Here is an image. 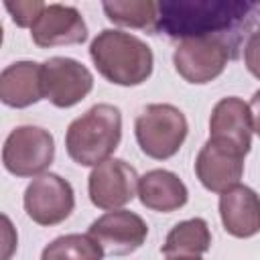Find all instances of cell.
I'll return each mask as SVG.
<instances>
[{"mask_svg": "<svg viewBox=\"0 0 260 260\" xmlns=\"http://www.w3.org/2000/svg\"><path fill=\"white\" fill-rule=\"evenodd\" d=\"M260 20V2L246 0H162L156 32L171 39L217 37L238 47L244 28Z\"/></svg>", "mask_w": 260, "mask_h": 260, "instance_id": "6da1fadb", "label": "cell"}, {"mask_svg": "<svg viewBox=\"0 0 260 260\" xmlns=\"http://www.w3.org/2000/svg\"><path fill=\"white\" fill-rule=\"evenodd\" d=\"M89 57L104 79L122 87L144 83L154 67L152 49L136 35L118 28L98 32L89 45Z\"/></svg>", "mask_w": 260, "mask_h": 260, "instance_id": "7a4b0ae2", "label": "cell"}, {"mask_svg": "<svg viewBox=\"0 0 260 260\" xmlns=\"http://www.w3.org/2000/svg\"><path fill=\"white\" fill-rule=\"evenodd\" d=\"M122 140V112L114 104H95L77 116L65 132V150L81 167L112 158Z\"/></svg>", "mask_w": 260, "mask_h": 260, "instance_id": "3957f363", "label": "cell"}, {"mask_svg": "<svg viewBox=\"0 0 260 260\" xmlns=\"http://www.w3.org/2000/svg\"><path fill=\"white\" fill-rule=\"evenodd\" d=\"M189 132L185 114L173 104H148L134 122V134L140 150L154 158L167 160L179 152Z\"/></svg>", "mask_w": 260, "mask_h": 260, "instance_id": "277c9868", "label": "cell"}, {"mask_svg": "<svg viewBox=\"0 0 260 260\" xmlns=\"http://www.w3.org/2000/svg\"><path fill=\"white\" fill-rule=\"evenodd\" d=\"M55 158V138L43 126L22 124L10 130L2 146V165L14 177H39Z\"/></svg>", "mask_w": 260, "mask_h": 260, "instance_id": "5b68a950", "label": "cell"}, {"mask_svg": "<svg viewBox=\"0 0 260 260\" xmlns=\"http://www.w3.org/2000/svg\"><path fill=\"white\" fill-rule=\"evenodd\" d=\"M234 57V47L217 37L183 39L173 51L175 71L193 85H203L219 77Z\"/></svg>", "mask_w": 260, "mask_h": 260, "instance_id": "8992f818", "label": "cell"}, {"mask_svg": "<svg viewBox=\"0 0 260 260\" xmlns=\"http://www.w3.org/2000/svg\"><path fill=\"white\" fill-rule=\"evenodd\" d=\"M26 215L45 228L65 221L75 207V193L67 179L57 173H43L35 177L22 197Z\"/></svg>", "mask_w": 260, "mask_h": 260, "instance_id": "52a82bcc", "label": "cell"}, {"mask_svg": "<svg viewBox=\"0 0 260 260\" xmlns=\"http://www.w3.org/2000/svg\"><path fill=\"white\" fill-rule=\"evenodd\" d=\"M43 93L55 108H73L93 89L91 71L71 57H49L41 63Z\"/></svg>", "mask_w": 260, "mask_h": 260, "instance_id": "ba28073f", "label": "cell"}, {"mask_svg": "<svg viewBox=\"0 0 260 260\" xmlns=\"http://www.w3.org/2000/svg\"><path fill=\"white\" fill-rule=\"evenodd\" d=\"M138 173L122 158H108L91 169L87 177L89 201L98 209H122L138 195Z\"/></svg>", "mask_w": 260, "mask_h": 260, "instance_id": "9c48e42d", "label": "cell"}, {"mask_svg": "<svg viewBox=\"0 0 260 260\" xmlns=\"http://www.w3.org/2000/svg\"><path fill=\"white\" fill-rule=\"evenodd\" d=\"M87 234L102 246L104 254L128 256L146 242L148 225L130 209H112L93 219Z\"/></svg>", "mask_w": 260, "mask_h": 260, "instance_id": "30bf717a", "label": "cell"}, {"mask_svg": "<svg viewBox=\"0 0 260 260\" xmlns=\"http://www.w3.org/2000/svg\"><path fill=\"white\" fill-rule=\"evenodd\" d=\"M244 156L240 150L207 138L195 158V175L211 193H223L240 183L244 175Z\"/></svg>", "mask_w": 260, "mask_h": 260, "instance_id": "8fae6325", "label": "cell"}, {"mask_svg": "<svg viewBox=\"0 0 260 260\" xmlns=\"http://www.w3.org/2000/svg\"><path fill=\"white\" fill-rule=\"evenodd\" d=\"M30 39L41 49L61 45H81L87 41V24L75 6L47 4L37 22L30 26Z\"/></svg>", "mask_w": 260, "mask_h": 260, "instance_id": "7c38bea8", "label": "cell"}, {"mask_svg": "<svg viewBox=\"0 0 260 260\" xmlns=\"http://www.w3.org/2000/svg\"><path fill=\"white\" fill-rule=\"evenodd\" d=\"M252 116H250V106L238 98V95H228L221 98L209 116V138L223 142L242 154L250 152L252 146Z\"/></svg>", "mask_w": 260, "mask_h": 260, "instance_id": "4fadbf2b", "label": "cell"}, {"mask_svg": "<svg viewBox=\"0 0 260 260\" xmlns=\"http://www.w3.org/2000/svg\"><path fill=\"white\" fill-rule=\"evenodd\" d=\"M219 217L234 238H252L260 232V195L248 185H234L219 193Z\"/></svg>", "mask_w": 260, "mask_h": 260, "instance_id": "5bb4252c", "label": "cell"}, {"mask_svg": "<svg viewBox=\"0 0 260 260\" xmlns=\"http://www.w3.org/2000/svg\"><path fill=\"white\" fill-rule=\"evenodd\" d=\"M45 100L41 63L14 61L0 73V102L8 108H28Z\"/></svg>", "mask_w": 260, "mask_h": 260, "instance_id": "9a60e30c", "label": "cell"}, {"mask_svg": "<svg viewBox=\"0 0 260 260\" xmlns=\"http://www.w3.org/2000/svg\"><path fill=\"white\" fill-rule=\"evenodd\" d=\"M138 199L150 211L171 213L187 203L189 191L187 185L173 171L152 169L144 173L138 181Z\"/></svg>", "mask_w": 260, "mask_h": 260, "instance_id": "2e32d148", "label": "cell"}, {"mask_svg": "<svg viewBox=\"0 0 260 260\" xmlns=\"http://www.w3.org/2000/svg\"><path fill=\"white\" fill-rule=\"evenodd\" d=\"M211 248V232L203 217L183 219L173 225L160 248L167 260L201 258Z\"/></svg>", "mask_w": 260, "mask_h": 260, "instance_id": "e0dca14e", "label": "cell"}, {"mask_svg": "<svg viewBox=\"0 0 260 260\" xmlns=\"http://www.w3.org/2000/svg\"><path fill=\"white\" fill-rule=\"evenodd\" d=\"M110 22L128 28H140L150 35L156 32L158 2L152 0H124V2H104L102 4Z\"/></svg>", "mask_w": 260, "mask_h": 260, "instance_id": "ac0fdd59", "label": "cell"}, {"mask_svg": "<svg viewBox=\"0 0 260 260\" xmlns=\"http://www.w3.org/2000/svg\"><path fill=\"white\" fill-rule=\"evenodd\" d=\"M104 256L102 246L89 234L59 236L41 252V260H104Z\"/></svg>", "mask_w": 260, "mask_h": 260, "instance_id": "d6986e66", "label": "cell"}, {"mask_svg": "<svg viewBox=\"0 0 260 260\" xmlns=\"http://www.w3.org/2000/svg\"><path fill=\"white\" fill-rule=\"evenodd\" d=\"M45 2L41 0H18V2H4V8L12 16V22L20 28H30L41 12L45 10Z\"/></svg>", "mask_w": 260, "mask_h": 260, "instance_id": "ffe728a7", "label": "cell"}, {"mask_svg": "<svg viewBox=\"0 0 260 260\" xmlns=\"http://www.w3.org/2000/svg\"><path fill=\"white\" fill-rule=\"evenodd\" d=\"M244 65L256 79H260V28L254 30L244 45Z\"/></svg>", "mask_w": 260, "mask_h": 260, "instance_id": "44dd1931", "label": "cell"}, {"mask_svg": "<svg viewBox=\"0 0 260 260\" xmlns=\"http://www.w3.org/2000/svg\"><path fill=\"white\" fill-rule=\"evenodd\" d=\"M250 116H252V128H254V134L260 138V89L254 91L252 100H250Z\"/></svg>", "mask_w": 260, "mask_h": 260, "instance_id": "7402d4cb", "label": "cell"}, {"mask_svg": "<svg viewBox=\"0 0 260 260\" xmlns=\"http://www.w3.org/2000/svg\"><path fill=\"white\" fill-rule=\"evenodd\" d=\"M183 260H201V258H183Z\"/></svg>", "mask_w": 260, "mask_h": 260, "instance_id": "603a6c76", "label": "cell"}]
</instances>
